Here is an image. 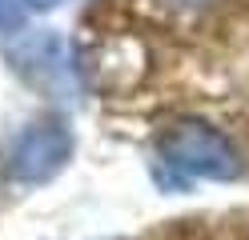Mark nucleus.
Returning <instances> with one entry per match:
<instances>
[{"mask_svg": "<svg viewBox=\"0 0 249 240\" xmlns=\"http://www.w3.org/2000/svg\"><path fill=\"white\" fill-rule=\"evenodd\" d=\"M161 156L169 168L185 176H209V180H225V176L241 172V160L233 152V144L209 124L181 120L161 136Z\"/></svg>", "mask_w": 249, "mask_h": 240, "instance_id": "obj_1", "label": "nucleus"}, {"mask_svg": "<svg viewBox=\"0 0 249 240\" xmlns=\"http://www.w3.org/2000/svg\"><path fill=\"white\" fill-rule=\"evenodd\" d=\"M72 156V136L65 124H36L28 128L24 140L17 144V152H12V180L20 184H44L53 180V176L65 168V160Z\"/></svg>", "mask_w": 249, "mask_h": 240, "instance_id": "obj_2", "label": "nucleus"}]
</instances>
